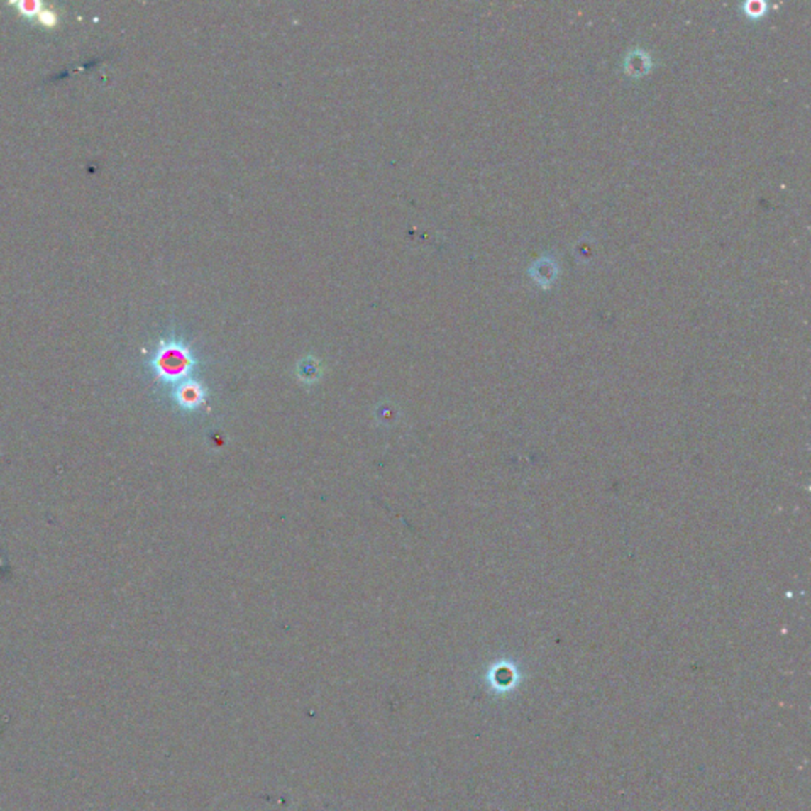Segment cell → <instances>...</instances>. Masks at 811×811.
<instances>
[{"mask_svg":"<svg viewBox=\"0 0 811 811\" xmlns=\"http://www.w3.org/2000/svg\"><path fill=\"white\" fill-rule=\"evenodd\" d=\"M149 365L162 382H178L194 368V357L180 341L163 339L154 351Z\"/></svg>","mask_w":811,"mask_h":811,"instance_id":"obj_1","label":"cell"},{"mask_svg":"<svg viewBox=\"0 0 811 811\" xmlns=\"http://www.w3.org/2000/svg\"><path fill=\"white\" fill-rule=\"evenodd\" d=\"M560 267L551 255H542L529 267V275L534 279V282L541 285L542 289H550L553 282L556 281Z\"/></svg>","mask_w":811,"mask_h":811,"instance_id":"obj_2","label":"cell"},{"mask_svg":"<svg viewBox=\"0 0 811 811\" xmlns=\"http://www.w3.org/2000/svg\"><path fill=\"white\" fill-rule=\"evenodd\" d=\"M204 397H206V392L203 390V387L195 382H184L180 387H176L175 390V401L181 409H186V411H192V409L199 407L204 401Z\"/></svg>","mask_w":811,"mask_h":811,"instance_id":"obj_3","label":"cell"},{"mask_svg":"<svg viewBox=\"0 0 811 811\" xmlns=\"http://www.w3.org/2000/svg\"><path fill=\"white\" fill-rule=\"evenodd\" d=\"M651 57L650 54L644 50H632L624 57V72L629 75L631 78H642L651 70Z\"/></svg>","mask_w":811,"mask_h":811,"instance_id":"obj_4","label":"cell"},{"mask_svg":"<svg viewBox=\"0 0 811 811\" xmlns=\"http://www.w3.org/2000/svg\"><path fill=\"white\" fill-rule=\"evenodd\" d=\"M13 5H16L18 10L27 18H38L40 11L43 10L42 2L37 0H19V2H13Z\"/></svg>","mask_w":811,"mask_h":811,"instance_id":"obj_5","label":"cell"},{"mask_svg":"<svg viewBox=\"0 0 811 811\" xmlns=\"http://www.w3.org/2000/svg\"><path fill=\"white\" fill-rule=\"evenodd\" d=\"M744 11L748 18H762L767 13V4L753 0V2L744 4Z\"/></svg>","mask_w":811,"mask_h":811,"instance_id":"obj_6","label":"cell"},{"mask_svg":"<svg viewBox=\"0 0 811 811\" xmlns=\"http://www.w3.org/2000/svg\"><path fill=\"white\" fill-rule=\"evenodd\" d=\"M38 21L42 23V24H45V26H50V27H51V26L56 24L57 16H56V13L46 10L45 6H43V10L40 11V15H38Z\"/></svg>","mask_w":811,"mask_h":811,"instance_id":"obj_7","label":"cell"}]
</instances>
